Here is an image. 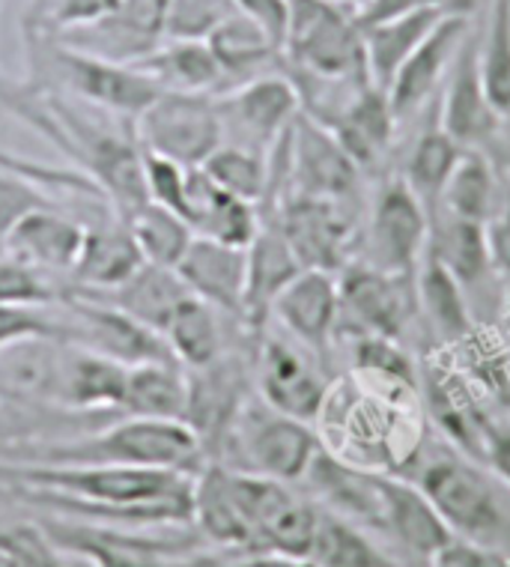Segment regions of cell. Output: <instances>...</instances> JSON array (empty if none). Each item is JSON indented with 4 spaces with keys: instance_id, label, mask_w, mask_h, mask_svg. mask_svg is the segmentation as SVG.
<instances>
[{
    "instance_id": "1",
    "label": "cell",
    "mask_w": 510,
    "mask_h": 567,
    "mask_svg": "<svg viewBox=\"0 0 510 567\" xmlns=\"http://www.w3.org/2000/svg\"><path fill=\"white\" fill-rule=\"evenodd\" d=\"M406 478L421 487L454 538L510 553V508L481 463L451 449L421 451Z\"/></svg>"
},
{
    "instance_id": "2",
    "label": "cell",
    "mask_w": 510,
    "mask_h": 567,
    "mask_svg": "<svg viewBox=\"0 0 510 567\" xmlns=\"http://www.w3.org/2000/svg\"><path fill=\"white\" fill-rule=\"evenodd\" d=\"M30 463H66V466H140L197 475L207 463L197 433L186 421L132 419L81 440L40 449Z\"/></svg>"
},
{
    "instance_id": "3",
    "label": "cell",
    "mask_w": 510,
    "mask_h": 567,
    "mask_svg": "<svg viewBox=\"0 0 510 567\" xmlns=\"http://www.w3.org/2000/svg\"><path fill=\"white\" fill-rule=\"evenodd\" d=\"M320 449L323 440L314 433V424L272 410L260 394H251L216 460L230 470L295 484L308 475Z\"/></svg>"
},
{
    "instance_id": "4",
    "label": "cell",
    "mask_w": 510,
    "mask_h": 567,
    "mask_svg": "<svg viewBox=\"0 0 510 567\" xmlns=\"http://www.w3.org/2000/svg\"><path fill=\"white\" fill-rule=\"evenodd\" d=\"M284 60L281 66L316 79H367L364 37L355 12L332 0H287Z\"/></svg>"
},
{
    "instance_id": "5",
    "label": "cell",
    "mask_w": 510,
    "mask_h": 567,
    "mask_svg": "<svg viewBox=\"0 0 510 567\" xmlns=\"http://www.w3.org/2000/svg\"><path fill=\"white\" fill-rule=\"evenodd\" d=\"M251 373H254L257 394L272 410L308 424H316L332 392L323 355L308 350L281 329L272 332L269 323L254 334Z\"/></svg>"
},
{
    "instance_id": "6",
    "label": "cell",
    "mask_w": 510,
    "mask_h": 567,
    "mask_svg": "<svg viewBox=\"0 0 510 567\" xmlns=\"http://www.w3.org/2000/svg\"><path fill=\"white\" fill-rule=\"evenodd\" d=\"M135 137L144 153L170 158L183 167L207 165V158L225 144L216 96L162 93L138 114Z\"/></svg>"
},
{
    "instance_id": "7",
    "label": "cell",
    "mask_w": 510,
    "mask_h": 567,
    "mask_svg": "<svg viewBox=\"0 0 510 567\" xmlns=\"http://www.w3.org/2000/svg\"><path fill=\"white\" fill-rule=\"evenodd\" d=\"M430 243V213L413 195L400 174H383L367 206V264L392 275L415 278Z\"/></svg>"
},
{
    "instance_id": "8",
    "label": "cell",
    "mask_w": 510,
    "mask_h": 567,
    "mask_svg": "<svg viewBox=\"0 0 510 567\" xmlns=\"http://www.w3.org/2000/svg\"><path fill=\"white\" fill-rule=\"evenodd\" d=\"M337 299L341 311L334 338L376 334L400 341L409 320L418 313L415 278L383 272L367 260H353L337 272Z\"/></svg>"
},
{
    "instance_id": "9",
    "label": "cell",
    "mask_w": 510,
    "mask_h": 567,
    "mask_svg": "<svg viewBox=\"0 0 510 567\" xmlns=\"http://www.w3.org/2000/svg\"><path fill=\"white\" fill-rule=\"evenodd\" d=\"M269 216L278 218L302 269L337 275L344 266L353 264L355 248L362 245L353 204L287 195L275 209H269Z\"/></svg>"
},
{
    "instance_id": "10",
    "label": "cell",
    "mask_w": 510,
    "mask_h": 567,
    "mask_svg": "<svg viewBox=\"0 0 510 567\" xmlns=\"http://www.w3.org/2000/svg\"><path fill=\"white\" fill-rule=\"evenodd\" d=\"M218 114L225 126V144L254 150L269 156L287 128L299 117V93L284 72H266L239 87L216 93Z\"/></svg>"
},
{
    "instance_id": "11",
    "label": "cell",
    "mask_w": 510,
    "mask_h": 567,
    "mask_svg": "<svg viewBox=\"0 0 510 567\" xmlns=\"http://www.w3.org/2000/svg\"><path fill=\"white\" fill-rule=\"evenodd\" d=\"M284 153V197L290 192V195L323 197V200H341V204H353L358 197L364 179L362 167L355 165L329 128L304 117L302 111L287 132Z\"/></svg>"
},
{
    "instance_id": "12",
    "label": "cell",
    "mask_w": 510,
    "mask_h": 567,
    "mask_svg": "<svg viewBox=\"0 0 510 567\" xmlns=\"http://www.w3.org/2000/svg\"><path fill=\"white\" fill-rule=\"evenodd\" d=\"M60 305H63L60 313L63 334L66 341L79 343L81 350L108 355L126 368L147 362H177L162 334L132 320L128 313L117 311L114 305L98 302L84 293H66Z\"/></svg>"
},
{
    "instance_id": "13",
    "label": "cell",
    "mask_w": 510,
    "mask_h": 567,
    "mask_svg": "<svg viewBox=\"0 0 510 567\" xmlns=\"http://www.w3.org/2000/svg\"><path fill=\"white\" fill-rule=\"evenodd\" d=\"M63 553L84 558L93 567H218L212 558H186V544L144 538L132 528L96 526L81 519L51 517L42 523Z\"/></svg>"
},
{
    "instance_id": "14",
    "label": "cell",
    "mask_w": 510,
    "mask_h": 567,
    "mask_svg": "<svg viewBox=\"0 0 510 567\" xmlns=\"http://www.w3.org/2000/svg\"><path fill=\"white\" fill-rule=\"evenodd\" d=\"M45 58H49L54 79L70 93L84 99L93 109L108 111L117 120L123 117L126 123H135L140 111L147 109L153 99L162 96V90L132 63L93 58L84 51L66 49L60 42L45 51Z\"/></svg>"
},
{
    "instance_id": "15",
    "label": "cell",
    "mask_w": 510,
    "mask_h": 567,
    "mask_svg": "<svg viewBox=\"0 0 510 567\" xmlns=\"http://www.w3.org/2000/svg\"><path fill=\"white\" fill-rule=\"evenodd\" d=\"M376 535H383L392 547L400 549L403 558H409L418 567L439 565L441 556L457 540L451 528L445 526V519L439 517V511L424 496L421 487L415 481L403 478V475H388V472H379Z\"/></svg>"
},
{
    "instance_id": "16",
    "label": "cell",
    "mask_w": 510,
    "mask_h": 567,
    "mask_svg": "<svg viewBox=\"0 0 510 567\" xmlns=\"http://www.w3.org/2000/svg\"><path fill=\"white\" fill-rule=\"evenodd\" d=\"M478 37L481 24H475L471 33L457 51L448 79L441 84L439 102V123L448 135L460 144L462 150H483L490 156L496 141L501 135L504 117L492 109L487 90L481 81V63H478Z\"/></svg>"
},
{
    "instance_id": "17",
    "label": "cell",
    "mask_w": 510,
    "mask_h": 567,
    "mask_svg": "<svg viewBox=\"0 0 510 567\" xmlns=\"http://www.w3.org/2000/svg\"><path fill=\"white\" fill-rule=\"evenodd\" d=\"M471 28H475V19L469 16L445 12L436 21V28L424 37L421 45L409 54V60L403 63L388 87V102H392L397 123L421 117L424 111L439 99L441 84L448 79L457 51L462 49Z\"/></svg>"
},
{
    "instance_id": "18",
    "label": "cell",
    "mask_w": 510,
    "mask_h": 567,
    "mask_svg": "<svg viewBox=\"0 0 510 567\" xmlns=\"http://www.w3.org/2000/svg\"><path fill=\"white\" fill-rule=\"evenodd\" d=\"M251 380H254L251 368L239 355H227V352H221L207 368L188 371V406L183 421L197 433L207 460L218 457L242 403L251 398L248 394Z\"/></svg>"
},
{
    "instance_id": "19",
    "label": "cell",
    "mask_w": 510,
    "mask_h": 567,
    "mask_svg": "<svg viewBox=\"0 0 510 567\" xmlns=\"http://www.w3.org/2000/svg\"><path fill=\"white\" fill-rule=\"evenodd\" d=\"M170 0H119L117 10L84 28L51 37L66 49L84 51L114 63H135L165 42ZM45 40V37H42Z\"/></svg>"
},
{
    "instance_id": "20",
    "label": "cell",
    "mask_w": 510,
    "mask_h": 567,
    "mask_svg": "<svg viewBox=\"0 0 510 567\" xmlns=\"http://www.w3.org/2000/svg\"><path fill=\"white\" fill-rule=\"evenodd\" d=\"M337 311H341L337 275L323 269H302L275 296L269 308V320H275L281 332L325 359L337 334Z\"/></svg>"
},
{
    "instance_id": "21",
    "label": "cell",
    "mask_w": 510,
    "mask_h": 567,
    "mask_svg": "<svg viewBox=\"0 0 510 567\" xmlns=\"http://www.w3.org/2000/svg\"><path fill=\"white\" fill-rule=\"evenodd\" d=\"M177 272L191 290V296L212 305L218 313L242 317V311H246L248 248L195 236L186 257L179 260Z\"/></svg>"
},
{
    "instance_id": "22",
    "label": "cell",
    "mask_w": 510,
    "mask_h": 567,
    "mask_svg": "<svg viewBox=\"0 0 510 567\" xmlns=\"http://www.w3.org/2000/svg\"><path fill=\"white\" fill-rule=\"evenodd\" d=\"M397 126L400 123L394 120L388 93L367 84L355 93L344 114L325 128L341 141V147L362 167V174L383 176L385 158L392 156L394 150Z\"/></svg>"
},
{
    "instance_id": "23",
    "label": "cell",
    "mask_w": 510,
    "mask_h": 567,
    "mask_svg": "<svg viewBox=\"0 0 510 567\" xmlns=\"http://www.w3.org/2000/svg\"><path fill=\"white\" fill-rule=\"evenodd\" d=\"M299 272H302V264L287 243L278 218L263 213V225L257 230L254 243L248 245V284L242 320L248 323L251 334H257L269 323V308L275 302V296Z\"/></svg>"
},
{
    "instance_id": "24",
    "label": "cell",
    "mask_w": 510,
    "mask_h": 567,
    "mask_svg": "<svg viewBox=\"0 0 510 567\" xmlns=\"http://www.w3.org/2000/svg\"><path fill=\"white\" fill-rule=\"evenodd\" d=\"M81 243H84V225L66 216L60 206H45V209H33L12 227L3 251L58 278V275H72Z\"/></svg>"
},
{
    "instance_id": "25",
    "label": "cell",
    "mask_w": 510,
    "mask_h": 567,
    "mask_svg": "<svg viewBox=\"0 0 510 567\" xmlns=\"http://www.w3.org/2000/svg\"><path fill=\"white\" fill-rule=\"evenodd\" d=\"M140 266L144 255L123 218L84 225V243L72 269V281L79 284L81 293H105L132 278Z\"/></svg>"
},
{
    "instance_id": "26",
    "label": "cell",
    "mask_w": 510,
    "mask_h": 567,
    "mask_svg": "<svg viewBox=\"0 0 510 567\" xmlns=\"http://www.w3.org/2000/svg\"><path fill=\"white\" fill-rule=\"evenodd\" d=\"M188 225L197 236H207L216 243L248 248L254 243L257 230L263 225L260 206L218 188L200 167H191L188 183Z\"/></svg>"
},
{
    "instance_id": "27",
    "label": "cell",
    "mask_w": 510,
    "mask_h": 567,
    "mask_svg": "<svg viewBox=\"0 0 510 567\" xmlns=\"http://www.w3.org/2000/svg\"><path fill=\"white\" fill-rule=\"evenodd\" d=\"M436 102L421 114L424 126L415 132L400 167V179L413 188V195L421 200L430 218L436 216L445 183H448V176H451V171L462 156L460 144L441 128Z\"/></svg>"
},
{
    "instance_id": "28",
    "label": "cell",
    "mask_w": 510,
    "mask_h": 567,
    "mask_svg": "<svg viewBox=\"0 0 510 567\" xmlns=\"http://www.w3.org/2000/svg\"><path fill=\"white\" fill-rule=\"evenodd\" d=\"M126 382V364L79 347L66 359H60L58 401L72 412H123Z\"/></svg>"
},
{
    "instance_id": "29",
    "label": "cell",
    "mask_w": 510,
    "mask_h": 567,
    "mask_svg": "<svg viewBox=\"0 0 510 567\" xmlns=\"http://www.w3.org/2000/svg\"><path fill=\"white\" fill-rule=\"evenodd\" d=\"M415 299H418V313L424 323L436 334V343L445 350H454L475 332L469 313V296L462 290L439 257L430 248L424 251L418 272H415Z\"/></svg>"
},
{
    "instance_id": "30",
    "label": "cell",
    "mask_w": 510,
    "mask_h": 567,
    "mask_svg": "<svg viewBox=\"0 0 510 567\" xmlns=\"http://www.w3.org/2000/svg\"><path fill=\"white\" fill-rule=\"evenodd\" d=\"M207 42L221 66V93L260 79L266 72H275L284 60L281 49L269 40V33L236 10L209 33Z\"/></svg>"
},
{
    "instance_id": "31",
    "label": "cell",
    "mask_w": 510,
    "mask_h": 567,
    "mask_svg": "<svg viewBox=\"0 0 510 567\" xmlns=\"http://www.w3.org/2000/svg\"><path fill=\"white\" fill-rule=\"evenodd\" d=\"M84 296H93L98 302L114 305L117 311L128 313L132 320H138V323H144L147 329H153V332H158L165 338V329L167 323H170V317H174V311H177L179 305L191 296V290H188L186 281L179 278L177 269L144 264L138 272L132 275V278H126V281L119 284V287H114V290Z\"/></svg>"
},
{
    "instance_id": "32",
    "label": "cell",
    "mask_w": 510,
    "mask_h": 567,
    "mask_svg": "<svg viewBox=\"0 0 510 567\" xmlns=\"http://www.w3.org/2000/svg\"><path fill=\"white\" fill-rule=\"evenodd\" d=\"M132 66L162 93H221V66L207 40H165Z\"/></svg>"
},
{
    "instance_id": "33",
    "label": "cell",
    "mask_w": 510,
    "mask_h": 567,
    "mask_svg": "<svg viewBox=\"0 0 510 567\" xmlns=\"http://www.w3.org/2000/svg\"><path fill=\"white\" fill-rule=\"evenodd\" d=\"M445 12L439 7H424V10L406 12L397 19L379 21V24H367L362 28L364 37V60H367V75H371L373 87L388 93L394 75L409 60L421 40L436 28V21Z\"/></svg>"
},
{
    "instance_id": "34",
    "label": "cell",
    "mask_w": 510,
    "mask_h": 567,
    "mask_svg": "<svg viewBox=\"0 0 510 567\" xmlns=\"http://www.w3.org/2000/svg\"><path fill=\"white\" fill-rule=\"evenodd\" d=\"M427 248L457 278L466 296L471 290H481L487 278L492 275L490 245H487V230H483L481 221H469V218L439 213L430 221V243H427Z\"/></svg>"
},
{
    "instance_id": "35",
    "label": "cell",
    "mask_w": 510,
    "mask_h": 567,
    "mask_svg": "<svg viewBox=\"0 0 510 567\" xmlns=\"http://www.w3.org/2000/svg\"><path fill=\"white\" fill-rule=\"evenodd\" d=\"M188 371L179 362H147L128 368L123 412L132 419H186Z\"/></svg>"
},
{
    "instance_id": "36",
    "label": "cell",
    "mask_w": 510,
    "mask_h": 567,
    "mask_svg": "<svg viewBox=\"0 0 510 567\" xmlns=\"http://www.w3.org/2000/svg\"><path fill=\"white\" fill-rule=\"evenodd\" d=\"M499 192L501 167L492 162V156H487L483 150H462L460 162L445 183L436 216L445 213V216L469 218V221L487 225V218L492 216L496 200H499Z\"/></svg>"
},
{
    "instance_id": "37",
    "label": "cell",
    "mask_w": 510,
    "mask_h": 567,
    "mask_svg": "<svg viewBox=\"0 0 510 567\" xmlns=\"http://www.w3.org/2000/svg\"><path fill=\"white\" fill-rule=\"evenodd\" d=\"M308 561L314 567H403L400 558L385 553L367 528L325 508H320Z\"/></svg>"
},
{
    "instance_id": "38",
    "label": "cell",
    "mask_w": 510,
    "mask_h": 567,
    "mask_svg": "<svg viewBox=\"0 0 510 567\" xmlns=\"http://www.w3.org/2000/svg\"><path fill=\"white\" fill-rule=\"evenodd\" d=\"M165 341L186 371L207 368L225 352V338H221V320L212 305H207L197 296H188L179 305L170 323L165 329Z\"/></svg>"
},
{
    "instance_id": "39",
    "label": "cell",
    "mask_w": 510,
    "mask_h": 567,
    "mask_svg": "<svg viewBox=\"0 0 510 567\" xmlns=\"http://www.w3.org/2000/svg\"><path fill=\"white\" fill-rule=\"evenodd\" d=\"M126 225L138 243L144 264L165 266V269H177L197 236L186 218L149 200L126 218Z\"/></svg>"
},
{
    "instance_id": "40",
    "label": "cell",
    "mask_w": 510,
    "mask_h": 567,
    "mask_svg": "<svg viewBox=\"0 0 510 567\" xmlns=\"http://www.w3.org/2000/svg\"><path fill=\"white\" fill-rule=\"evenodd\" d=\"M478 63L490 105L510 117V0H492L478 37Z\"/></svg>"
},
{
    "instance_id": "41",
    "label": "cell",
    "mask_w": 510,
    "mask_h": 567,
    "mask_svg": "<svg viewBox=\"0 0 510 567\" xmlns=\"http://www.w3.org/2000/svg\"><path fill=\"white\" fill-rule=\"evenodd\" d=\"M316 523H320V505L295 496L290 489V496L272 511V517L266 519L257 532L254 553L308 558L311 547H314Z\"/></svg>"
},
{
    "instance_id": "42",
    "label": "cell",
    "mask_w": 510,
    "mask_h": 567,
    "mask_svg": "<svg viewBox=\"0 0 510 567\" xmlns=\"http://www.w3.org/2000/svg\"><path fill=\"white\" fill-rule=\"evenodd\" d=\"M200 171L230 195L251 200L257 206L266 200V192H269V156H260L254 150L221 144L207 158V165H200Z\"/></svg>"
},
{
    "instance_id": "43",
    "label": "cell",
    "mask_w": 510,
    "mask_h": 567,
    "mask_svg": "<svg viewBox=\"0 0 510 567\" xmlns=\"http://www.w3.org/2000/svg\"><path fill=\"white\" fill-rule=\"evenodd\" d=\"M66 299L58 278L0 251V305L21 308H54Z\"/></svg>"
},
{
    "instance_id": "44",
    "label": "cell",
    "mask_w": 510,
    "mask_h": 567,
    "mask_svg": "<svg viewBox=\"0 0 510 567\" xmlns=\"http://www.w3.org/2000/svg\"><path fill=\"white\" fill-rule=\"evenodd\" d=\"M117 3L119 0H37L28 28L51 40L63 30L84 28V24L105 19L117 10Z\"/></svg>"
},
{
    "instance_id": "45",
    "label": "cell",
    "mask_w": 510,
    "mask_h": 567,
    "mask_svg": "<svg viewBox=\"0 0 510 567\" xmlns=\"http://www.w3.org/2000/svg\"><path fill=\"white\" fill-rule=\"evenodd\" d=\"M33 341H66L60 313H51L49 308L0 305V362L7 352Z\"/></svg>"
},
{
    "instance_id": "46",
    "label": "cell",
    "mask_w": 510,
    "mask_h": 567,
    "mask_svg": "<svg viewBox=\"0 0 510 567\" xmlns=\"http://www.w3.org/2000/svg\"><path fill=\"white\" fill-rule=\"evenodd\" d=\"M0 549L19 567H70L42 523H0Z\"/></svg>"
},
{
    "instance_id": "47",
    "label": "cell",
    "mask_w": 510,
    "mask_h": 567,
    "mask_svg": "<svg viewBox=\"0 0 510 567\" xmlns=\"http://www.w3.org/2000/svg\"><path fill=\"white\" fill-rule=\"evenodd\" d=\"M45 206H58L49 188L0 165V251H3V243L12 227L24 216H30L33 209H45Z\"/></svg>"
},
{
    "instance_id": "48",
    "label": "cell",
    "mask_w": 510,
    "mask_h": 567,
    "mask_svg": "<svg viewBox=\"0 0 510 567\" xmlns=\"http://www.w3.org/2000/svg\"><path fill=\"white\" fill-rule=\"evenodd\" d=\"M230 12V0H170L165 40H207Z\"/></svg>"
},
{
    "instance_id": "49",
    "label": "cell",
    "mask_w": 510,
    "mask_h": 567,
    "mask_svg": "<svg viewBox=\"0 0 510 567\" xmlns=\"http://www.w3.org/2000/svg\"><path fill=\"white\" fill-rule=\"evenodd\" d=\"M144 179H147V200L165 206L188 221V183L191 167H183L170 158L144 153Z\"/></svg>"
},
{
    "instance_id": "50",
    "label": "cell",
    "mask_w": 510,
    "mask_h": 567,
    "mask_svg": "<svg viewBox=\"0 0 510 567\" xmlns=\"http://www.w3.org/2000/svg\"><path fill=\"white\" fill-rule=\"evenodd\" d=\"M0 165L10 167L15 174L28 176V179L40 183V186L49 188V192H72V195L96 197V200L105 204V197H102L96 183H93L84 171H79V167H51L42 165V162H33V158H21L15 156V153H7V150H0Z\"/></svg>"
},
{
    "instance_id": "51",
    "label": "cell",
    "mask_w": 510,
    "mask_h": 567,
    "mask_svg": "<svg viewBox=\"0 0 510 567\" xmlns=\"http://www.w3.org/2000/svg\"><path fill=\"white\" fill-rule=\"evenodd\" d=\"M487 245H490L492 272H499L501 278L510 281V176L501 171V192L496 200L492 216L487 218Z\"/></svg>"
},
{
    "instance_id": "52",
    "label": "cell",
    "mask_w": 510,
    "mask_h": 567,
    "mask_svg": "<svg viewBox=\"0 0 510 567\" xmlns=\"http://www.w3.org/2000/svg\"><path fill=\"white\" fill-rule=\"evenodd\" d=\"M481 466L496 475L510 489V419H496L490 415L483 424V445H481Z\"/></svg>"
},
{
    "instance_id": "53",
    "label": "cell",
    "mask_w": 510,
    "mask_h": 567,
    "mask_svg": "<svg viewBox=\"0 0 510 567\" xmlns=\"http://www.w3.org/2000/svg\"><path fill=\"white\" fill-rule=\"evenodd\" d=\"M236 12H242L246 19L269 33V40L275 42L281 54H284V40H287V21H290V7L287 0H230Z\"/></svg>"
},
{
    "instance_id": "54",
    "label": "cell",
    "mask_w": 510,
    "mask_h": 567,
    "mask_svg": "<svg viewBox=\"0 0 510 567\" xmlns=\"http://www.w3.org/2000/svg\"><path fill=\"white\" fill-rule=\"evenodd\" d=\"M439 565L445 567H510L508 549L478 547V544H466V540H454L448 553L441 556Z\"/></svg>"
},
{
    "instance_id": "55",
    "label": "cell",
    "mask_w": 510,
    "mask_h": 567,
    "mask_svg": "<svg viewBox=\"0 0 510 567\" xmlns=\"http://www.w3.org/2000/svg\"><path fill=\"white\" fill-rule=\"evenodd\" d=\"M424 7H436V0H367L362 10L355 12V21H358V28H367V24L397 19V16L424 10Z\"/></svg>"
},
{
    "instance_id": "56",
    "label": "cell",
    "mask_w": 510,
    "mask_h": 567,
    "mask_svg": "<svg viewBox=\"0 0 510 567\" xmlns=\"http://www.w3.org/2000/svg\"><path fill=\"white\" fill-rule=\"evenodd\" d=\"M233 567H314L308 558H290V556H275V553H251Z\"/></svg>"
},
{
    "instance_id": "57",
    "label": "cell",
    "mask_w": 510,
    "mask_h": 567,
    "mask_svg": "<svg viewBox=\"0 0 510 567\" xmlns=\"http://www.w3.org/2000/svg\"><path fill=\"white\" fill-rule=\"evenodd\" d=\"M492 162L504 171V174L510 176V117L504 120V126H501V135L499 141H496V147L490 150Z\"/></svg>"
},
{
    "instance_id": "58",
    "label": "cell",
    "mask_w": 510,
    "mask_h": 567,
    "mask_svg": "<svg viewBox=\"0 0 510 567\" xmlns=\"http://www.w3.org/2000/svg\"><path fill=\"white\" fill-rule=\"evenodd\" d=\"M332 3H341V7H346V10L358 12L364 7V3H367V0H332Z\"/></svg>"
},
{
    "instance_id": "59",
    "label": "cell",
    "mask_w": 510,
    "mask_h": 567,
    "mask_svg": "<svg viewBox=\"0 0 510 567\" xmlns=\"http://www.w3.org/2000/svg\"><path fill=\"white\" fill-rule=\"evenodd\" d=\"M0 567H19V565H15V558L7 556V553L0 549Z\"/></svg>"
},
{
    "instance_id": "60",
    "label": "cell",
    "mask_w": 510,
    "mask_h": 567,
    "mask_svg": "<svg viewBox=\"0 0 510 567\" xmlns=\"http://www.w3.org/2000/svg\"><path fill=\"white\" fill-rule=\"evenodd\" d=\"M0 406H3V389H0Z\"/></svg>"
},
{
    "instance_id": "61",
    "label": "cell",
    "mask_w": 510,
    "mask_h": 567,
    "mask_svg": "<svg viewBox=\"0 0 510 567\" xmlns=\"http://www.w3.org/2000/svg\"><path fill=\"white\" fill-rule=\"evenodd\" d=\"M436 567H445V565H436Z\"/></svg>"
},
{
    "instance_id": "62",
    "label": "cell",
    "mask_w": 510,
    "mask_h": 567,
    "mask_svg": "<svg viewBox=\"0 0 510 567\" xmlns=\"http://www.w3.org/2000/svg\"><path fill=\"white\" fill-rule=\"evenodd\" d=\"M0 3H3V0H0Z\"/></svg>"
},
{
    "instance_id": "63",
    "label": "cell",
    "mask_w": 510,
    "mask_h": 567,
    "mask_svg": "<svg viewBox=\"0 0 510 567\" xmlns=\"http://www.w3.org/2000/svg\"><path fill=\"white\" fill-rule=\"evenodd\" d=\"M0 150H3V147H0Z\"/></svg>"
}]
</instances>
